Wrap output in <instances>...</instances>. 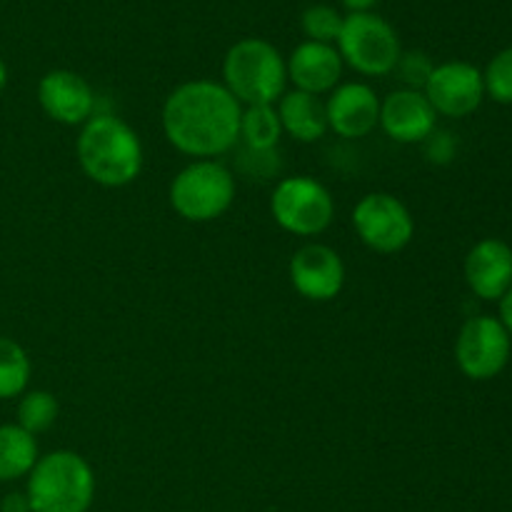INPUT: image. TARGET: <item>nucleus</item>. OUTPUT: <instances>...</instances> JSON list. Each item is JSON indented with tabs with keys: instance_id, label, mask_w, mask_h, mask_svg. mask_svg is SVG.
Instances as JSON below:
<instances>
[{
	"instance_id": "1",
	"label": "nucleus",
	"mask_w": 512,
	"mask_h": 512,
	"mask_svg": "<svg viewBox=\"0 0 512 512\" xmlns=\"http://www.w3.org/2000/svg\"><path fill=\"white\" fill-rule=\"evenodd\" d=\"M243 105L215 80H188L163 103V133L178 153L215 160L240 140Z\"/></svg>"
},
{
	"instance_id": "2",
	"label": "nucleus",
	"mask_w": 512,
	"mask_h": 512,
	"mask_svg": "<svg viewBox=\"0 0 512 512\" xmlns=\"http://www.w3.org/2000/svg\"><path fill=\"white\" fill-rule=\"evenodd\" d=\"M75 158L85 178L100 188H125L143 170V143L130 123L115 115H98L80 125Z\"/></svg>"
},
{
	"instance_id": "3",
	"label": "nucleus",
	"mask_w": 512,
	"mask_h": 512,
	"mask_svg": "<svg viewBox=\"0 0 512 512\" xmlns=\"http://www.w3.org/2000/svg\"><path fill=\"white\" fill-rule=\"evenodd\" d=\"M30 512H88L95 500V473L73 450L40 455L25 483Z\"/></svg>"
},
{
	"instance_id": "4",
	"label": "nucleus",
	"mask_w": 512,
	"mask_h": 512,
	"mask_svg": "<svg viewBox=\"0 0 512 512\" xmlns=\"http://www.w3.org/2000/svg\"><path fill=\"white\" fill-rule=\"evenodd\" d=\"M223 85L243 108L275 105L288 85L283 53L265 38L238 40L223 58Z\"/></svg>"
},
{
	"instance_id": "5",
	"label": "nucleus",
	"mask_w": 512,
	"mask_h": 512,
	"mask_svg": "<svg viewBox=\"0 0 512 512\" xmlns=\"http://www.w3.org/2000/svg\"><path fill=\"white\" fill-rule=\"evenodd\" d=\"M168 200L188 223H213L235 203V175L220 160H193L173 178Z\"/></svg>"
},
{
	"instance_id": "6",
	"label": "nucleus",
	"mask_w": 512,
	"mask_h": 512,
	"mask_svg": "<svg viewBox=\"0 0 512 512\" xmlns=\"http://www.w3.org/2000/svg\"><path fill=\"white\" fill-rule=\"evenodd\" d=\"M335 48H338L343 63L365 78L390 75L403 55L398 33L378 13L345 15Z\"/></svg>"
},
{
	"instance_id": "7",
	"label": "nucleus",
	"mask_w": 512,
	"mask_h": 512,
	"mask_svg": "<svg viewBox=\"0 0 512 512\" xmlns=\"http://www.w3.org/2000/svg\"><path fill=\"white\" fill-rule=\"evenodd\" d=\"M270 215L285 233L315 238L333 225L335 198L310 175L283 178L270 195Z\"/></svg>"
},
{
	"instance_id": "8",
	"label": "nucleus",
	"mask_w": 512,
	"mask_h": 512,
	"mask_svg": "<svg viewBox=\"0 0 512 512\" xmlns=\"http://www.w3.org/2000/svg\"><path fill=\"white\" fill-rule=\"evenodd\" d=\"M353 230L360 243L380 255H395L415 238V218L408 205L390 193H368L355 203Z\"/></svg>"
},
{
	"instance_id": "9",
	"label": "nucleus",
	"mask_w": 512,
	"mask_h": 512,
	"mask_svg": "<svg viewBox=\"0 0 512 512\" xmlns=\"http://www.w3.org/2000/svg\"><path fill=\"white\" fill-rule=\"evenodd\" d=\"M512 338L493 315H475L465 320L455 338V363L470 380H493L505 370L510 360Z\"/></svg>"
},
{
	"instance_id": "10",
	"label": "nucleus",
	"mask_w": 512,
	"mask_h": 512,
	"mask_svg": "<svg viewBox=\"0 0 512 512\" xmlns=\"http://www.w3.org/2000/svg\"><path fill=\"white\" fill-rule=\"evenodd\" d=\"M433 110L445 118H468L485 98L483 70L465 60H448L435 65L423 88Z\"/></svg>"
},
{
	"instance_id": "11",
	"label": "nucleus",
	"mask_w": 512,
	"mask_h": 512,
	"mask_svg": "<svg viewBox=\"0 0 512 512\" xmlns=\"http://www.w3.org/2000/svg\"><path fill=\"white\" fill-rule=\"evenodd\" d=\"M288 278L300 298L310 303H330L345 288V263L330 245L308 243L290 258Z\"/></svg>"
},
{
	"instance_id": "12",
	"label": "nucleus",
	"mask_w": 512,
	"mask_h": 512,
	"mask_svg": "<svg viewBox=\"0 0 512 512\" xmlns=\"http://www.w3.org/2000/svg\"><path fill=\"white\" fill-rule=\"evenodd\" d=\"M38 103L53 123L85 125L95 115V93L83 75L73 70L55 68L40 78Z\"/></svg>"
},
{
	"instance_id": "13",
	"label": "nucleus",
	"mask_w": 512,
	"mask_h": 512,
	"mask_svg": "<svg viewBox=\"0 0 512 512\" xmlns=\"http://www.w3.org/2000/svg\"><path fill=\"white\" fill-rule=\"evenodd\" d=\"M328 130L338 138H368L380 125V98L368 83H340L325 100Z\"/></svg>"
},
{
	"instance_id": "14",
	"label": "nucleus",
	"mask_w": 512,
	"mask_h": 512,
	"mask_svg": "<svg viewBox=\"0 0 512 512\" xmlns=\"http://www.w3.org/2000/svg\"><path fill=\"white\" fill-rule=\"evenodd\" d=\"M438 113L428 103L423 90L400 88L380 100V125L390 140L403 145L425 143L433 138Z\"/></svg>"
},
{
	"instance_id": "15",
	"label": "nucleus",
	"mask_w": 512,
	"mask_h": 512,
	"mask_svg": "<svg viewBox=\"0 0 512 512\" xmlns=\"http://www.w3.org/2000/svg\"><path fill=\"white\" fill-rule=\"evenodd\" d=\"M285 68H288V83H293L295 90L320 98L338 88L345 63L335 45L303 40L295 45L290 58H285Z\"/></svg>"
},
{
	"instance_id": "16",
	"label": "nucleus",
	"mask_w": 512,
	"mask_h": 512,
	"mask_svg": "<svg viewBox=\"0 0 512 512\" xmlns=\"http://www.w3.org/2000/svg\"><path fill=\"white\" fill-rule=\"evenodd\" d=\"M465 283L480 300H498L512 288V248L498 238H485L465 258Z\"/></svg>"
},
{
	"instance_id": "17",
	"label": "nucleus",
	"mask_w": 512,
	"mask_h": 512,
	"mask_svg": "<svg viewBox=\"0 0 512 512\" xmlns=\"http://www.w3.org/2000/svg\"><path fill=\"white\" fill-rule=\"evenodd\" d=\"M283 133L295 138L298 143H318L328 133V115L325 103L318 95L303 93V90H285L283 98L275 103Z\"/></svg>"
},
{
	"instance_id": "18",
	"label": "nucleus",
	"mask_w": 512,
	"mask_h": 512,
	"mask_svg": "<svg viewBox=\"0 0 512 512\" xmlns=\"http://www.w3.org/2000/svg\"><path fill=\"white\" fill-rule=\"evenodd\" d=\"M38 458L40 450L35 435L20 428L18 423L0 425V483L28 478Z\"/></svg>"
},
{
	"instance_id": "19",
	"label": "nucleus",
	"mask_w": 512,
	"mask_h": 512,
	"mask_svg": "<svg viewBox=\"0 0 512 512\" xmlns=\"http://www.w3.org/2000/svg\"><path fill=\"white\" fill-rule=\"evenodd\" d=\"M283 138V125H280L275 105H250L243 108L240 118V140L255 153H268Z\"/></svg>"
},
{
	"instance_id": "20",
	"label": "nucleus",
	"mask_w": 512,
	"mask_h": 512,
	"mask_svg": "<svg viewBox=\"0 0 512 512\" xmlns=\"http://www.w3.org/2000/svg\"><path fill=\"white\" fill-rule=\"evenodd\" d=\"M30 373L33 365L23 345L0 335V400L20 398L28 390Z\"/></svg>"
},
{
	"instance_id": "21",
	"label": "nucleus",
	"mask_w": 512,
	"mask_h": 512,
	"mask_svg": "<svg viewBox=\"0 0 512 512\" xmlns=\"http://www.w3.org/2000/svg\"><path fill=\"white\" fill-rule=\"evenodd\" d=\"M60 413L58 398L50 390H25L18 400V425L30 435L48 433Z\"/></svg>"
},
{
	"instance_id": "22",
	"label": "nucleus",
	"mask_w": 512,
	"mask_h": 512,
	"mask_svg": "<svg viewBox=\"0 0 512 512\" xmlns=\"http://www.w3.org/2000/svg\"><path fill=\"white\" fill-rule=\"evenodd\" d=\"M345 15H340L333 5H310L308 10L300 18V28H303L305 40H313V43H338V35L343 30Z\"/></svg>"
},
{
	"instance_id": "23",
	"label": "nucleus",
	"mask_w": 512,
	"mask_h": 512,
	"mask_svg": "<svg viewBox=\"0 0 512 512\" xmlns=\"http://www.w3.org/2000/svg\"><path fill=\"white\" fill-rule=\"evenodd\" d=\"M485 80V95L495 100V103L512 105V48L500 50L493 60L488 63L483 73Z\"/></svg>"
},
{
	"instance_id": "24",
	"label": "nucleus",
	"mask_w": 512,
	"mask_h": 512,
	"mask_svg": "<svg viewBox=\"0 0 512 512\" xmlns=\"http://www.w3.org/2000/svg\"><path fill=\"white\" fill-rule=\"evenodd\" d=\"M433 68L435 65L430 63V58L425 53H403L393 73H398V78L403 80L405 88L423 90L430 73H433Z\"/></svg>"
},
{
	"instance_id": "25",
	"label": "nucleus",
	"mask_w": 512,
	"mask_h": 512,
	"mask_svg": "<svg viewBox=\"0 0 512 512\" xmlns=\"http://www.w3.org/2000/svg\"><path fill=\"white\" fill-rule=\"evenodd\" d=\"M0 512H30V503H28V495L23 493H8L3 500H0Z\"/></svg>"
},
{
	"instance_id": "26",
	"label": "nucleus",
	"mask_w": 512,
	"mask_h": 512,
	"mask_svg": "<svg viewBox=\"0 0 512 512\" xmlns=\"http://www.w3.org/2000/svg\"><path fill=\"white\" fill-rule=\"evenodd\" d=\"M500 323L505 325L512 338V288L500 298Z\"/></svg>"
},
{
	"instance_id": "27",
	"label": "nucleus",
	"mask_w": 512,
	"mask_h": 512,
	"mask_svg": "<svg viewBox=\"0 0 512 512\" xmlns=\"http://www.w3.org/2000/svg\"><path fill=\"white\" fill-rule=\"evenodd\" d=\"M340 3H343L350 13H373V8L380 0H340Z\"/></svg>"
},
{
	"instance_id": "28",
	"label": "nucleus",
	"mask_w": 512,
	"mask_h": 512,
	"mask_svg": "<svg viewBox=\"0 0 512 512\" xmlns=\"http://www.w3.org/2000/svg\"><path fill=\"white\" fill-rule=\"evenodd\" d=\"M5 85H8V65H5V60L0 58V95H3Z\"/></svg>"
}]
</instances>
